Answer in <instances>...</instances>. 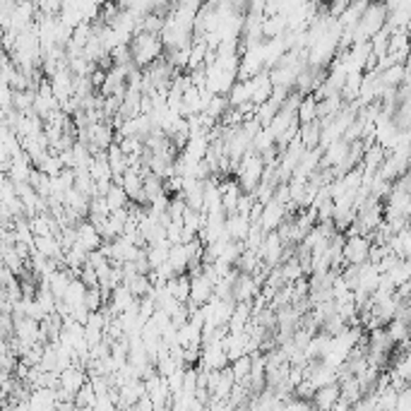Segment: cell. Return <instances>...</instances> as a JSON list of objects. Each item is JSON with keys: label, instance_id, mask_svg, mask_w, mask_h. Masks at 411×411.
Segmentation results:
<instances>
[{"label": "cell", "instance_id": "cell-25", "mask_svg": "<svg viewBox=\"0 0 411 411\" xmlns=\"http://www.w3.org/2000/svg\"><path fill=\"white\" fill-rule=\"evenodd\" d=\"M349 0H337V3H330L327 5V14H330V19H341L344 17V12L349 10Z\"/></svg>", "mask_w": 411, "mask_h": 411}, {"label": "cell", "instance_id": "cell-17", "mask_svg": "<svg viewBox=\"0 0 411 411\" xmlns=\"http://www.w3.org/2000/svg\"><path fill=\"white\" fill-rule=\"evenodd\" d=\"M169 262L173 265V270L176 274H188L190 270V255H188V251H185V246H173V251H171V255H169Z\"/></svg>", "mask_w": 411, "mask_h": 411}, {"label": "cell", "instance_id": "cell-20", "mask_svg": "<svg viewBox=\"0 0 411 411\" xmlns=\"http://www.w3.org/2000/svg\"><path fill=\"white\" fill-rule=\"evenodd\" d=\"M106 202H109L111 212H118V209H128L130 207V198L128 193H125L120 185L114 183V188H111V193L106 195Z\"/></svg>", "mask_w": 411, "mask_h": 411}, {"label": "cell", "instance_id": "cell-10", "mask_svg": "<svg viewBox=\"0 0 411 411\" xmlns=\"http://www.w3.org/2000/svg\"><path fill=\"white\" fill-rule=\"evenodd\" d=\"M253 222L248 217H241V214H233V217H226V233L231 236V241L246 243L248 236H251Z\"/></svg>", "mask_w": 411, "mask_h": 411}, {"label": "cell", "instance_id": "cell-6", "mask_svg": "<svg viewBox=\"0 0 411 411\" xmlns=\"http://www.w3.org/2000/svg\"><path fill=\"white\" fill-rule=\"evenodd\" d=\"M286 217H288L286 207L279 204L277 200H272L270 204H265V214H262V219H260V226L265 229V233H274L284 222H286Z\"/></svg>", "mask_w": 411, "mask_h": 411}, {"label": "cell", "instance_id": "cell-8", "mask_svg": "<svg viewBox=\"0 0 411 411\" xmlns=\"http://www.w3.org/2000/svg\"><path fill=\"white\" fill-rule=\"evenodd\" d=\"M251 87H253V104H255V106H262V104H267V101L272 99L274 85H272V77H270V72H267V70L260 72L257 77H253Z\"/></svg>", "mask_w": 411, "mask_h": 411}, {"label": "cell", "instance_id": "cell-2", "mask_svg": "<svg viewBox=\"0 0 411 411\" xmlns=\"http://www.w3.org/2000/svg\"><path fill=\"white\" fill-rule=\"evenodd\" d=\"M265 159H262L260 154H255V151H248L246 156H243L241 166H238L236 171V183L241 185L243 193H255L257 185L262 183V176H265Z\"/></svg>", "mask_w": 411, "mask_h": 411}, {"label": "cell", "instance_id": "cell-14", "mask_svg": "<svg viewBox=\"0 0 411 411\" xmlns=\"http://www.w3.org/2000/svg\"><path fill=\"white\" fill-rule=\"evenodd\" d=\"M301 142H303V147H306L308 151H313V149H317L320 147V140H322V125L317 123H308V125H301Z\"/></svg>", "mask_w": 411, "mask_h": 411}, {"label": "cell", "instance_id": "cell-22", "mask_svg": "<svg viewBox=\"0 0 411 411\" xmlns=\"http://www.w3.org/2000/svg\"><path fill=\"white\" fill-rule=\"evenodd\" d=\"M282 274H284V279H286V284H296L298 279L306 277V272H303V267H301V262H298V257H291L288 262H284V265H282Z\"/></svg>", "mask_w": 411, "mask_h": 411}, {"label": "cell", "instance_id": "cell-21", "mask_svg": "<svg viewBox=\"0 0 411 411\" xmlns=\"http://www.w3.org/2000/svg\"><path fill=\"white\" fill-rule=\"evenodd\" d=\"M229 109H231V104H229L226 96H214L212 104H209L207 111H204V116H209V118H212L214 123H222V118L226 116Z\"/></svg>", "mask_w": 411, "mask_h": 411}, {"label": "cell", "instance_id": "cell-3", "mask_svg": "<svg viewBox=\"0 0 411 411\" xmlns=\"http://www.w3.org/2000/svg\"><path fill=\"white\" fill-rule=\"evenodd\" d=\"M370 248H373V243H370L368 236L346 238V246H344V265H354V267L368 265Z\"/></svg>", "mask_w": 411, "mask_h": 411}, {"label": "cell", "instance_id": "cell-1", "mask_svg": "<svg viewBox=\"0 0 411 411\" xmlns=\"http://www.w3.org/2000/svg\"><path fill=\"white\" fill-rule=\"evenodd\" d=\"M130 48H133L135 63H137L140 70H147L151 63H156L159 58H164V53H166L161 36H156V34H145V32L137 34V36L133 39V43H130Z\"/></svg>", "mask_w": 411, "mask_h": 411}, {"label": "cell", "instance_id": "cell-23", "mask_svg": "<svg viewBox=\"0 0 411 411\" xmlns=\"http://www.w3.org/2000/svg\"><path fill=\"white\" fill-rule=\"evenodd\" d=\"M85 306L89 308L92 313H99V310H104L106 301H104V291H101V286L89 288V291H87V301H85Z\"/></svg>", "mask_w": 411, "mask_h": 411}, {"label": "cell", "instance_id": "cell-12", "mask_svg": "<svg viewBox=\"0 0 411 411\" xmlns=\"http://www.w3.org/2000/svg\"><path fill=\"white\" fill-rule=\"evenodd\" d=\"M166 286H169L171 296H173L176 301L180 303V306H188L190 291H193V284H190V277H188V274H180V277L171 279V282L166 284Z\"/></svg>", "mask_w": 411, "mask_h": 411}, {"label": "cell", "instance_id": "cell-11", "mask_svg": "<svg viewBox=\"0 0 411 411\" xmlns=\"http://www.w3.org/2000/svg\"><path fill=\"white\" fill-rule=\"evenodd\" d=\"M380 279H383V272L378 270L375 265H363L361 267V277H359V288L361 291H366V293H370L373 296L375 291H378V286H380Z\"/></svg>", "mask_w": 411, "mask_h": 411}, {"label": "cell", "instance_id": "cell-26", "mask_svg": "<svg viewBox=\"0 0 411 411\" xmlns=\"http://www.w3.org/2000/svg\"><path fill=\"white\" fill-rule=\"evenodd\" d=\"M330 411H351V404L341 399V402H339V404H335V407H332Z\"/></svg>", "mask_w": 411, "mask_h": 411}, {"label": "cell", "instance_id": "cell-7", "mask_svg": "<svg viewBox=\"0 0 411 411\" xmlns=\"http://www.w3.org/2000/svg\"><path fill=\"white\" fill-rule=\"evenodd\" d=\"M341 402V385H327V388L317 390L315 397H313V409L315 411H330L335 404Z\"/></svg>", "mask_w": 411, "mask_h": 411}, {"label": "cell", "instance_id": "cell-18", "mask_svg": "<svg viewBox=\"0 0 411 411\" xmlns=\"http://www.w3.org/2000/svg\"><path fill=\"white\" fill-rule=\"evenodd\" d=\"M231 373H233V378H236V385L248 383V380H251V373H253V356H243V359L233 361Z\"/></svg>", "mask_w": 411, "mask_h": 411}, {"label": "cell", "instance_id": "cell-9", "mask_svg": "<svg viewBox=\"0 0 411 411\" xmlns=\"http://www.w3.org/2000/svg\"><path fill=\"white\" fill-rule=\"evenodd\" d=\"M349 142L341 137V140L332 142L330 147L325 149V156H322V169H335V166L344 164L346 156H349Z\"/></svg>", "mask_w": 411, "mask_h": 411}, {"label": "cell", "instance_id": "cell-15", "mask_svg": "<svg viewBox=\"0 0 411 411\" xmlns=\"http://www.w3.org/2000/svg\"><path fill=\"white\" fill-rule=\"evenodd\" d=\"M87 291H89V288H87V284L82 282V279H75V282L70 284V288H67V293H65V298H63V301H65L70 308L85 306Z\"/></svg>", "mask_w": 411, "mask_h": 411}, {"label": "cell", "instance_id": "cell-16", "mask_svg": "<svg viewBox=\"0 0 411 411\" xmlns=\"http://www.w3.org/2000/svg\"><path fill=\"white\" fill-rule=\"evenodd\" d=\"M380 80H383V87H402L404 80H407V65H392L385 72H380Z\"/></svg>", "mask_w": 411, "mask_h": 411}, {"label": "cell", "instance_id": "cell-5", "mask_svg": "<svg viewBox=\"0 0 411 411\" xmlns=\"http://www.w3.org/2000/svg\"><path fill=\"white\" fill-rule=\"evenodd\" d=\"M77 246H82L87 253H96L104 246V238L99 236V231H96V226L89 219H85V222L77 226Z\"/></svg>", "mask_w": 411, "mask_h": 411}, {"label": "cell", "instance_id": "cell-13", "mask_svg": "<svg viewBox=\"0 0 411 411\" xmlns=\"http://www.w3.org/2000/svg\"><path fill=\"white\" fill-rule=\"evenodd\" d=\"M229 104H231V109H241L243 104H248V101H253V87L251 82H236L233 85V89L229 92Z\"/></svg>", "mask_w": 411, "mask_h": 411}, {"label": "cell", "instance_id": "cell-24", "mask_svg": "<svg viewBox=\"0 0 411 411\" xmlns=\"http://www.w3.org/2000/svg\"><path fill=\"white\" fill-rule=\"evenodd\" d=\"M36 8H39V14H41V17H61V12H63L61 0H39Z\"/></svg>", "mask_w": 411, "mask_h": 411}, {"label": "cell", "instance_id": "cell-19", "mask_svg": "<svg viewBox=\"0 0 411 411\" xmlns=\"http://www.w3.org/2000/svg\"><path fill=\"white\" fill-rule=\"evenodd\" d=\"M315 120H317V99L310 94L303 99L301 109H298V123L308 125V123H315Z\"/></svg>", "mask_w": 411, "mask_h": 411}, {"label": "cell", "instance_id": "cell-4", "mask_svg": "<svg viewBox=\"0 0 411 411\" xmlns=\"http://www.w3.org/2000/svg\"><path fill=\"white\" fill-rule=\"evenodd\" d=\"M284 243H282V238H279V233L274 231V233H267V238H265V243H262V248L257 253H260V257H262V262L265 265H270L272 270L274 267H282V255H284Z\"/></svg>", "mask_w": 411, "mask_h": 411}]
</instances>
